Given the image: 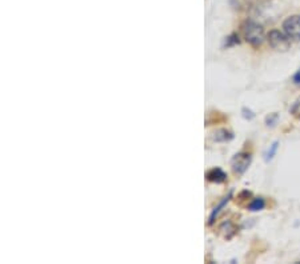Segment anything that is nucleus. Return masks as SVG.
Returning a JSON list of instances; mask_svg holds the SVG:
<instances>
[{
	"label": "nucleus",
	"instance_id": "ddd939ff",
	"mask_svg": "<svg viewBox=\"0 0 300 264\" xmlns=\"http://www.w3.org/2000/svg\"><path fill=\"white\" fill-rule=\"evenodd\" d=\"M276 119H278V115H276V114L271 115V116H268V118H267V124L274 125L275 120H276Z\"/></svg>",
	"mask_w": 300,
	"mask_h": 264
},
{
	"label": "nucleus",
	"instance_id": "f257e3e1",
	"mask_svg": "<svg viewBox=\"0 0 300 264\" xmlns=\"http://www.w3.org/2000/svg\"><path fill=\"white\" fill-rule=\"evenodd\" d=\"M242 32L243 36L246 39V42L249 43L251 46L258 47L260 46L264 40V31L263 27L260 26L259 23L252 20L246 21L242 27Z\"/></svg>",
	"mask_w": 300,
	"mask_h": 264
},
{
	"label": "nucleus",
	"instance_id": "9b49d317",
	"mask_svg": "<svg viewBox=\"0 0 300 264\" xmlns=\"http://www.w3.org/2000/svg\"><path fill=\"white\" fill-rule=\"evenodd\" d=\"M236 43H239V39L236 35H231L229 37H227V40H226V46L229 47L232 46V44H236Z\"/></svg>",
	"mask_w": 300,
	"mask_h": 264
},
{
	"label": "nucleus",
	"instance_id": "0eeeda50",
	"mask_svg": "<svg viewBox=\"0 0 300 264\" xmlns=\"http://www.w3.org/2000/svg\"><path fill=\"white\" fill-rule=\"evenodd\" d=\"M229 139H232V134L228 132L227 130H217L213 134V140H216V141H226Z\"/></svg>",
	"mask_w": 300,
	"mask_h": 264
},
{
	"label": "nucleus",
	"instance_id": "9d476101",
	"mask_svg": "<svg viewBox=\"0 0 300 264\" xmlns=\"http://www.w3.org/2000/svg\"><path fill=\"white\" fill-rule=\"evenodd\" d=\"M278 145H279V143H278V141H275L274 144L271 145V148L268 150V152L265 154V160L268 161V160H271L272 158H274L275 154H276V151H278Z\"/></svg>",
	"mask_w": 300,
	"mask_h": 264
},
{
	"label": "nucleus",
	"instance_id": "f03ea898",
	"mask_svg": "<svg viewBox=\"0 0 300 264\" xmlns=\"http://www.w3.org/2000/svg\"><path fill=\"white\" fill-rule=\"evenodd\" d=\"M267 39H268L269 46L272 47L274 50H276V51L285 52L290 50V37L287 36L285 34H283V32L278 31V30H272V31L268 34Z\"/></svg>",
	"mask_w": 300,
	"mask_h": 264
},
{
	"label": "nucleus",
	"instance_id": "4468645a",
	"mask_svg": "<svg viewBox=\"0 0 300 264\" xmlns=\"http://www.w3.org/2000/svg\"><path fill=\"white\" fill-rule=\"evenodd\" d=\"M294 83L298 84V86H300V70L295 73V75H294Z\"/></svg>",
	"mask_w": 300,
	"mask_h": 264
},
{
	"label": "nucleus",
	"instance_id": "6e6552de",
	"mask_svg": "<svg viewBox=\"0 0 300 264\" xmlns=\"http://www.w3.org/2000/svg\"><path fill=\"white\" fill-rule=\"evenodd\" d=\"M265 207V202H264V199H262V197H256V199H254L252 202H251V204L248 206L249 211H262L263 208Z\"/></svg>",
	"mask_w": 300,
	"mask_h": 264
},
{
	"label": "nucleus",
	"instance_id": "1a4fd4ad",
	"mask_svg": "<svg viewBox=\"0 0 300 264\" xmlns=\"http://www.w3.org/2000/svg\"><path fill=\"white\" fill-rule=\"evenodd\" d=\"M229 196H231V195H229ZM229 196L226 197V199H224V200H223V202L220 203V204H219V206H217V207L215 208V210H213V212L211 213V216H210V224H212V223L215 222V216H216L217 213L220 212V210H222V208L224 207V206H226V203H227L228 200H229Z\"/></svg>",
	"mask_w": 300,
	"mask_h": 264
},
{
	"label": "nucleus",
	"instance_id": "423d86ee",
	"mask_svg": "<svg viewBox=\"0 0 300 264\" xmlns=\"http://www.w3.org/2000/svg\"><path fill=\"white\" fill-rule=\"evenodd\" d=\"M220 232L223 233V236L226 239H231L236 233V227H235L233 223L226 222L220 226Z\"/></svg>",
	"mask_w": 300,
	"mask_h": 264
},
{
	"label": "nucleus",
	"instance_id": "39448f33",
	"mask_svg": "<svg viewBox=\"0 0 300 264\" xmlns=\"http://www.w3.org/2000/svg\"><path fill=\"white\" fill-rule=\"evenodd\" d=\"M207 179L212 183H223L227 179V175L220 168H212L211 171L207 172Z\"/></svg>",
	"mask_w": 300,
	"mask_h": 264
},
{
	"label": "nucleus",
	"instance_id": "7ed1b4c3",
	"mask_svg": "<svg viewBox=\"0 0 300 264\" xmlns=\"http://www.w3.org/2000/svg\"><path fill=\"white\" fill-rule=\"evenodd\" d=\"M283 31L290 39L300 42V15L287 18L283 23Z\"/></svg>",
	"mask_w": 300,
	"mask_h": 264
},
{
	"label": "nucleus",
	"instance_id": "f8f14e48",
	"mask_svg": "<svg viewBox=\"0 0 300 264\" xmlns=\"http://www.w3.org/2000/svg\"><path fill=\"white\" fill-rule=\"evenodd\" d=\"M243 116L246 118V119H252L254 118V114H252V111H249V109L247 108H243Z\"/></svg>",
	"mask_w": 300,
	"mask_h": 264
},
{
	"label": "nucleus",
	"instance_id": "20e7f679",
	"mask_svg": "<svg viewBox=\"0 0 300 264\" xmlns=\"http://www.w3.org/2000/svg\"><path fill=\"white\" fill-rule=\"evenodd\" d=\"M251 164V155L247 152H240L233 156L232 159V170L238 175H243L244 172L248 170Z\"/></svg>",
	"mask_w": 300,
	"mask_h": 264
}]
</instances>
